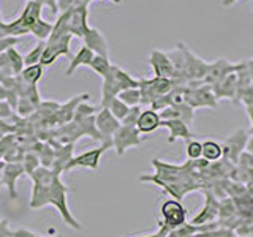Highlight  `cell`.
<instances>
[{"mask_svg": "<svg viewBox=\"0 0 253 237\" xmlns=\"http://www.w3.org/2000/svg\"><path fill=\"white\" fill-rule=\"evenodd\" d=\"M184 101L193 109H200V108L215 109L218 106V100L215 98V95H213L211 85L203 84V82L185 85Z\"/></svg>", "mask_w": 253, "mask_h": 237, "instance_id": "5b68a950", "label": "cell"}, {"mask_svg": "<svg viewBox=\"0 0 253 237\" xmlns=\"http://www.w3.org/2000/svg\"><path fill=\"white\" fill-rule=\"evenodd\" d=\"M83 41H84V46L89 47L95 55L109 57V44L106 41L105 35H103L97 27H89L87 34L83 38Z\"/></svg>", "mask_w": 253, "mask_h": 237, "instance_id": "ffe728a7", "label": "cell"}, {"mask_svg": "<svg viewBox=\"0 0 253 237\" xmlns=\"http://www.w3.org/2000/svg\"><path fill=\"white\" fill-rule=\"evenodd\" d=\"M52 27H54V22H47V21H44L42 18L34 27L30 29V35L35 37L38 41H46V40L49 38V35H51Z\"/></svg>", "mask_w": 253, "mask_h": 237, "instance_id": "83f0119b", "label": "cell"}, {"mask_svg": "<svg viewBox=\"0 0 253 237\" xmlns=\"http://www.w3.org/2000/svg\"><path fill=\"white\" fill-rule=\"evenodd\" d=\"M218 210H220V202L217 201L215 195L209 190L204 192V205L201 210L193 217V220L190 221L192 225L201 226V225H208V223H215L218 220Z\"/></svg>", "mask_w": 253, "mask_h": 237, "instance_id": "9a60e30c", "label": "cell"}, {"mask_svg": "<svg viewBox=\"0 0 253 237\" xmlns=\"http://www.w3.org/2000/svg\"><path fill=\"white\" fill-rule=\"evenodd\" d=\"M142 111V106H133L130 108L128 114L125 116V118L121 122V125H128V126H136V122H138V117Z\"/></svg>", "mask_w": 253, "mask_h": 237, "instance_id": "74e56055", "label": "cell"}, {"mask_svg": "<svg viewBox=\"0 0 253 237\" xmlns=\"http://www.w3.org/2000/svg\"><path fill=\"white\" fill-rule=\"evenodd\" d=\"M139 79V90H141V106L149 108L152 101L158 97L168 95L174 89L172 79L168 78H138Z\"/></svg>", "mask_w": 253, "mask_h": 237, "instance_id": "277c9868", "label": "cell"}, {"mask_svg": "<svg viewBox=\"0 0 253 237\" xmlns=\"http://www.w3.org/2000/svg\"><path fill=\"white\" fill-rule=\"evenodd\" d=\"M55 237H62V236H55Z\"/></svg>", "mask_w": 253, "mask_h": 237, "instance_id": "816d5d0a", "label": "cell"}, {"mask_svg": "<svg viewBox=\"0 0 253 237\" xmlns=\"http://www.w3.org/2000/svg\"><path fill=\"white\" fill-rule=\"evenodd\" d=\"M144 138L141 136V133L136 130V126L121 125L119 130L113 136V149L119 157L125 155L130 149H134L142 144Z\"/></svg>", "mask_w": 253, "mask_h": 237, "instance_id": "ba28073f", "label": "cell"}, {"mask_svg": "<svg viewBox=\"0 0 253 237\" xmlns=\"http://www.w3.org/2000/svg\"><path fill=\"white\" fill-rule=\"evenodd\" d=\"M252 8H253V5H252Z\"/></svg>", "mask_w": 253, "mask_h": 237, "instance_id": "f5cc1de1", "label": "cell"}, {"mask_svg": "<svg viewBox=\"0 0 253 237\" xmlns=\"http://www.w3.org/2000/svg\"><path fill=\"white\" fill-rule=\"evenodd\" d=\"M196 233H200V226L185 223L176 229H171V231L166 234V237H193Z\"/></svg>", "mask_w": 253, "mask_h": 237, "instance_id": "836d02e7", "label": "cell"}, {"mask_svg": "<svg viewBox=\"0 0 253 237\" xmlns=\"http://www.w3.org/2000/svg\"><path fill=\"white\" fill-rule=\"evenodd\" d=\"M242 62H237L233 63L229 62L228 59L220 57L215 62H209V67H208V73H206L204 79H203V84H208V85H213L217 84L218 81H221L223 78H226L228 75L236 73L239 70Z\"/></svg>", "mask_w": 253, "mask_h": 237, "instance_id": "5bb4252c", "label": "cell"}, {"mask_svg": "<svg viewBox=\"0 0 253 237\" xmlns=\"http://www.w3.org/2000/svg\"><path fill=\"white\" fill-rule=\"evenodd\" d=\"M75 6V0H55V8L59 10V14L70 11Z\"/></svg>", "mask_w": 253, "mask_h": 237, "instance_id": "60d3db41", "label": "cell"}, {"mask_svg": "<svg viewBox=\"0 0 253 237\" xmlns=\"http://www.w3.org/2000/svg\"><path fill=\"white\" fill-rule=\"evenodd\" d=\"M44 46H46V41H38L34 46V49H30L26 55H24V65L29 67V65L40 63V60H42V55H43V51H44Z\"/></svg>", "mask_w": 253, "mask_h": 237, "instance_id": "4dcf8cb0", "label": "cell"}, {"mask_svg": "<svg viewBox=\"0 0 253 237\" xmlns=\"http://www.w3.org/2000/svg\"><path fill=\"white\" fill-rule=\"evenodd\" d=\"M106 108H108L109 113L117 118L119 122H122L124 118H125V116L128 114V111H130V108L126 106L125 103H122L117 97H116L113 101H109V105H108Z\"/></svg>", "mask_w": 253, "mask_h": 237, "instance_id": "d6a6232c", "label": "cell"}, {"mask_svg": "<svg viewBox=\"0 0 253 237\" xmlns=\"http://www.w3.org/2000/svg\"><path fill=\"white\" fill-rule=\"evenodd\" d=\"M245 150H247V152H250V154L253 155V133H252V136H249L247 147H245Z\"/></svg>", "mask_w": 253, "mask_h": 237, "instance_id": "c3c4849f", "label": "cell"}, {"mask_svg": "<svg viewBox=\"0 0 253 237\" xmlns=\"http://www.w3.org/2000/svg\"><path fill=\"white\" fill-rule=\"evenodd\" d=\"M162 120H182L188 126L193 125L195 120V109L190 108L187 103H180V105H171L168 108L162 109L160 113Z\"/></svg>", "mask_w": 253, "mask_h": 237, "instance_id": "d6986e66", "label": "cell"}, {"mask_svg": "<svg viewBox=\"0 0 253 237\" xmlns=\"http://www.w3.org/2000/svg\"><path fill=\"white\" fill-rule=\"evenodd\" d=\"M42 10L43 5L38 0H29L26 6H24L22 13L19 14V18L3 24V32L6 35L16 38L22 35H30V29L42 19Z\"/></svg>", "mask_w": 253, "mask_h": 237, "instance_id": "3957f363", "label": "cell"}, {"mask_svg": "<svg viewBox=\"0 0 253 237\" xmlns=\"http://www.w3.org/2000/svg\"><path fill=\"white\" fill-rule=\"evenodd\" d=\"M223 158V149L217 141L208 139L203 142V160L208 163H217Z\"/></svg>", "mask_w": 253, "mask_h": 237, "instance_id": "d4e9b609", "label": "cell"}, {"mask_svg": "<svg viewBox=\"0 0 253 237\" xmlns=\"http://www.w3.org/2000/svg\"><path fill=\"white\" fill-rule=\"evenodd\" d=\"M6 93H8L6 87L2 82H0V101H5L6 100Z\"/></svg>", "mask_w": 253, "mask_h": 237, "instance_id": "bcb514c9", "label": "cell"}, {"mask_svg": "<svg viewBox=\"0 0 253 237\" xmlns=\"http://www.w3.org/2000/svg\"><path fill=\"white\" fill-rule=\"evenodd\" d=\"M89 6L84 5H75L71 10L68 11L67 16V30L71 37H78V38H84V35L89 30Z\"/></svg>", "mask_w": 253, "mask_h": 237, "instance_id": "7c38bea8", "label": "cell"}, {"mask_svg": "<svg viewBox=\"0 0 253 237\" xmlns=\"http://www.w3.org/2000/svg\"><path fill=\"white\" fill-rule=\"evenodd\" d=\"M160 217L162 220L158 221V226L168 229L169 233L171 229H176L187 223L188 210L179 199H166L160 205Z\"/></svg>", "mask_w": 253, "mask_h": 237, "instance_id": "8992f818", "label": "cell"}, {"mask_svg": "<svg viewBox=\"0 0 253 237\" xmlns=\"http://www.w3.org/2000/svg\"><path fill=\"white\" fill-rule=\"evenodd\" d=\"M95 126L101 136V144H108L113 147V136L114 133L119 130L121 122L109 113L108 108H100L95 114Z\"/></svg>", "mask_w": 253, "mask_h": 237, "instance_id": "8fae6325", "label": "cell"}, {"mask_svg": "<svg viewBox=\"0 0 253 237\" xmlns=\"http://www.w3.org/2000/svg\"><path fill=\"white\" fill-rule=\"evenodd\" d=\"M13 118H19L18 114L14 113V109L8 105V101H0V120L13 122Z\"/></svg>", "mask_w": 253, "mask_h": 237, "instance_id": "8d00e7d4", "label": "cell"}, {"mask_svg": "<svg viewBox=\"0 0 253 237\" xmlns=\"http://www.w3.org/2000/svg\"><path fill=\"white\" fill-rule=\"evenodd\" d=\"M11 237H44V236L34 233V231H30V229H26V228H19V229H14Z\"/></svg>", "mask_w": 253, "mask_h": 237, "instance_id": "b9f144b4", "label": "cell"}, {"mask_svg": "<svg viewBox=\"0 0 253 237\" xmlns=\"http://www.w3.org/2000/svg\"><path fill=\"white\" fill-rule=\"evenodd\" d=\"M89 100H90L89 93H81V95H76V97L68 100L67 103H62L51 122L55 123V125H60V126L70 123L71 120H73V117H75L76 108L81 105L83 101H89Z\"/></svg>", "mask_w": 253, "mask_h": 237, "instance_id": "e0dca14e", "label": "cell"}, {"mask_svg": "<svg viewBox=\"0 0 253 237\" xmlns=\"http://www.w3.org/2000/svg\"><path fill=\"white\" fill-rule=\"evenodd\" d=\"M160 123L162 118L157 111H154L152 108H142L136 122V130L141 134H150L160 128Z\"/></svg>", "mask_w": 253, "mask_h": 237, "instance_id": "7402d4cb", "label": "cell"}, {"mask_svg": "<svg viewBox=\"0 0 253 237\" xmlns=\"http://www.w3.org/2000/svg\"><path fill=\"white\" fill-rule=\"evenodd\" d=\"M70 188L60 180V176H55V179L49 185H35L32 184V196H30V207L32 209H42L44 205H54L59 210L62 220L65 225L70 226L75 231H81V223L73 217L70 210L67 195Z\"/></svg>", "mask_w": 253, "mask_h": 237, "instance_id": "6da1fadb", "label": "cell"}, {"mask_svg": "<svg viewBox=\"0 0 253 237\" xmlns=\"http://www.w3.org/2000/svg\"><path fill=\"white\" fill-rule=\"evenodd\" d=\"M160 126L168 130V142L172 144L177 139H184L185 142L190 139H195V133L192 131V126H188L182 120H162Z\"/></svg>", "mask_w": 253, "mask_h": 237, "instance_id": "44dd1931", "label": "cell"}, {"mask_svg": "<svg viewBox=\"0 0 253 237\" xmlns=\"http://www.w3.org/2000/svg\"><path fill=\"white\" fill-rule=\"evenodd\" d=\"M247 190H249L250 196L253 198V171H252V176L249 177V182H247Z\"/></svg>", "mask_w": 253, "mask_h": 237, "instance_id": "7dc6e473", "label": "cell"}, {"mask_svg": "<svg viewBox=\"0 0 253 237\" xmlns=\"http://www.w3.org/2000/svg\"><path fill=\"white\" fill-rule=\"evenodd\" d=\"M117 98L122 103H125L128 108L141 106V90L139 87H131V89H125L117 95Z\"/></svg>", "mask_w": 253, "mask_h": 237, "instance_id": "f1b7e54d", "label": "cell"}, {"mask_svg": "<svg viewBox=\"0 0 253 237\" xmlns=\"http://www.w3.org/2000/svg\"><path fill=\"white\" fill-rule=\"evenodd\" d=\"M5 163L3 160H0V179H2V172H3V168H5Z\"/></svg>", "mask_w": 253, "mask_h": 237, "instance_id": "f907efd6", "label": "cell"}, {"mask_svg": "<svg viewBox=\"0 0 253 237\" xmlns=\"http://www.w3.org/2000/svg\"><path fill=\"white\" fill-rule=\"evenodd\" d=\"M236 2H237V0H221V3H223L225 6H229V5H233Z\"/></svg>", "mask_w": 253, "mask_h": 237, "instance_id": "681fc988", "label": "cell"}, {"mask_svg": "<svg viewBox=\"0 0 253 237\" xmlns=\"http://www.w3.org/2000/svg\"><path fill=\"white\" fill-rule=\"evenodd\" d=\"M13 231L10 229V223L6 220H0V237H11Z\"/></svg>", "mask_w": 253, "mask_h": 237, "instance_id": "7bdbcfd3", "label": "cell"}, {"mask_svg": "<svg viewBox=\"0 0 253 237\" xmlns=\"http://www.w3.org/2000/svg\"><path fill=\"white\" fill-rule=\"evenodd\" d=\"M236 164H239L241 169H253V155L247 152V150H244Z\"/></svg>", "mask_w": 253, "mask_h": 237, "instance_id": "ab89813d", "label": "cell"}, {"mask_svg": "<svg viewBox=\"0 0 253 237\" xmlns=\"http://www.w3.org/2000/svg\"><path fill=\"white\" fill-rule=\"evenodd\" d=\"M19 41H21V38L2 34V35H0V52H5V51L10 49V47H16L19 44Z\"/></svg>", "mask_w": 253, "mask_h": 237, "instance_id": "f35d334b", "label": "cell"}, {"mask_svg": "<svg viewBox=\"0 0 253 237\" xmlns=\"http://www.w3.org/2000/svg\"><path fill=\"white\" fill-rule=\"evenodd\" d=\"M168 234V229H165L162 226H158V229L155 233H150V234H142V236H136V237H166Z\"/></svg>", "mask_w": 253, "mask_h": 237, "instance_id": "ee69618b", "label": "cell"}, {"mask_svg": "<svg viewBox=\"0 0 253 237\" xmlns=\"http://www.w3.org/2000/svg\"><path fill=\"white\" fill-rule=\"evenodd\" d=\"M247 141H249V131L244 128H239L233 134H229L223 142H220L221 149H223L225 160L236 164L237 160H239L241 154L245 150V147H247Z\"/></svg>", "mask_w": 253, "mask_h": 237, "instance_id": "30bf717a", "label": "cell"}, {"mask_svg": "<svg viewBox=\"0 0 253 237\" xmlns=\"http://www.w3.org/2000/svg\"><path fill=\"white\" fill-rule=\"evenodd\" d=\"M24 176V168L21 163H5V168L2 172L0 182L8 190V198L11 201L18 199V190H16V182Z\"/></svg>", "mask_w": 253, "mask_h": 237, "instance_id": "ac0fdd59", "label": "cell"}, {"mask_svg": "<svg viewBox=\"0 0 253 237\" xmlns=\"http://www.w3.org/2000/svg\"><path fill=\"white\" fill-rule=\"evenodd\" d=\"M211 89L217 100H236L237 93V76L236 73L228 75L217 84L211 85Z\"/></svg>", "mask_w": 253, "mask_h": 237, "instance_id": "603a6c76", "label": "cell"}, {"mask_svg": "<svg viewBox=\"0 0 253 237\" xmlns=\"http://www.w3.org/2000/svg\"><path fill=\"white\" fill-rule=\"evenodd\" d=\"M106 149H109L108 144H101V146L95 147V149L87 150V152H84L81 155L71 157V160L65 166V171L78 169V168H85V169H92V171L98 169L101 157H103V154L106 152Z\"/></svg>", "mask_w": 253, "mask_h": 237, "instance_id": "4fadbf2b", "label": "cell"}, {"mask_svg": "<svg viewBox=\"0 0 253 237\" xmlns=\"http://www.w3.org/2000/svg\"><path fill=\"white\" fill-rule=\"evenodd\" d=\"M179 44H180L182 54H184V76H185L187 85L203 82L206 73H208L209 62L198 57V55L190 51L184 43H179Z\"/></svg>", "mask_w": 253, "mask_h": 237, "instance_id": "52a82bcc", "label": "cell"}, {"mask_svg": "<svg viewBox=\"0 0 253 237\" xmlns=\"http://www.w3.org/2000/svg\"><path fill=\"white\" fill-rule=\"evenodd\" d=\"M21 164L24 168V174L26 176H32V172L37 171L40 166V157L38 155H34V154H26L24 155V158L21 160Z\"/></svg>", "mask_w": 253, "mask_h": 237, "instance_id": "d590c367", "label": "cell"}, {"mask_svg": "<svg viewBox=\"0 0 253 237\" xmlns=\"http://www.w3.org/2000/svg\"><path fill=\"white\" fill-rule=\"evenodd\" d=\"M185 155L190 161H196L203 158V142L198 139H190L185 144Z\"/></svg>", "mask_w": 253, "mask_h": 237, "instance_id": "1f68e13d", "label": "cell"}, {"mask_svg": "<svg viewBox=\"0 0 253 237\" xmlns=\"http://www.w3.org/2000/svg\"><path fill=\"white\" fill-rule=\"evenodd\" d=\"M6 55H8V60H10L13 76H19L24 67H26L24 65V57L21 55V52L16 49V47H10V49L6 51Z\"/></svg>", "mask_w": 253, "mask_h": 237, "instance_id": "f546056e", "label": "cell"}, {"mask_svg": "<svg viewBox=\"0 0 253 237\" xmlns=\"http://www.w3.org/2000/svg\"><path fill=\"white\" fill-rule=\"evenodd\" d=\"M59 106L60 105H59V103H55V101H42L35 113H38L43 118H49V120H52L55 113H57Z\"/></svg>", "mask_w": 253, "mask_h": 237, "instance_id": "e575fe53", "label": "cell"}, {"mask_svg": "<svg viewBox=\"0 0 253 237\" xmlns=\"http://www.w3.org/2000/svg\"><path fill=\"white\" fill-rule=\"evenodd\" d=\"M95 57V54L89 49V47H85L84 44L79 47V51L71 57L70 63H68V67L65 70V76H71L75 73V71L78 68H81V67H89V63L92 62V59Z\"/></svg>", "mask_w": 253, "mask_h": 237, "instance_id": "cb8c5ba5", "label": "cell"}, {"mask_svg": "<svg viewBox=\"0 0 253 237\" xmlns=\"http://www.w3.org/2000/svg\"><path fill=\"white\" fill-rule=\"evenodd\" d=\"M71 38H73V37H71L70 34L63 35L60 38H47L40 63H42L44 68H47V67H51L59 57H70Z\"/></svg>", "mask_w": 253, "mask_h": 237, "instance_id": "9c48e42d", "label": "cell"}, {"mask_svg": "<svg viewBox=\"0 0 253 237\" xmlns=\"http://www.w3.org/2000/svg\"><path fill=\"white\" fill-rule=\"evenodd\" d=\"M131 87H139V79L131 76L124 68L113 65L108 76L103 78L100 108H106L109 105V101H113L122 90L131 89Z\"/></svg>", "mask_w": 253, "mask_h": 237, "instance_id": "7a4b0ae2", "label": "cell"}, {"mask_svg": "<svg viewBox=\"0 0 253 237\" xmlns=\"http://www.w3.org/2000/svg\"><path fill=\"white\" fill-rule=\"evenodd\" d=\"M44 76V67L42 63H35V65H29L24 67V70L21 71L19 78L24 82L29 85H37L40 82V79Z\"/></svg>", "mask_w": 253, "mask_h": 237, "instance_id": "484cf974", "label": "cell"}, {"mask_svg": "<svg viewBox=\"0 0 253 237\" xmlns=\"http://www.w3.org/2000/svg\"><path fill=\"white\" fill-rule=\"evenodd\" d=\"M111 67H113V63H111L109 57H105V55H95L92 62L89 63V68L100 78H106Z\"/></svg>", "mask_w": 253, "mask_h": 237, "instance_id": "4316f807", "label": "cell"}, {"mask_svg": "<svg viewBox=\"0 0 253 237\" xmlns=\"http://www.w3.org/2000/svg\"><path fill=\"white\" fill-rule=\"evenodd\" d=\"M245 109H247V116H249V118H250V123H252L250 133H253V105H249V106H245Z\"/></svg>", "mask_w": 253, "mask_h": 237, "instance_id": "f6af8a7d", "label": "cell"}, {"mask_svg": "<svg viewBox=\"0 0 253 237\" xmlns=\"http://www.w3.org/2000/svg\"><path fill=\"white\" fill-rule=\"evenodd\" d=\"M27 2H29V0H27Z\"/></svg>", "mask_w": 253, "mask_h": 237, "instance_id": "db71d44e", "label": "cell"}, {"mask_svg": "<svg viewBox=\"0 0 253 237\" xmlns=\"http://www.w3.org/2000/svg\"><path fill=\"white\" fill-rule=\"evenodd\" d=\"M149 65L152 68L155 78L172 79L174 68H172V63L168 57V52L160 51V49H152L149 52Z\"/></svg>", "mask_w": 253, "mask_h": 237, "instance_id": "2e32d148", "label": "cell"}]
</instances>
